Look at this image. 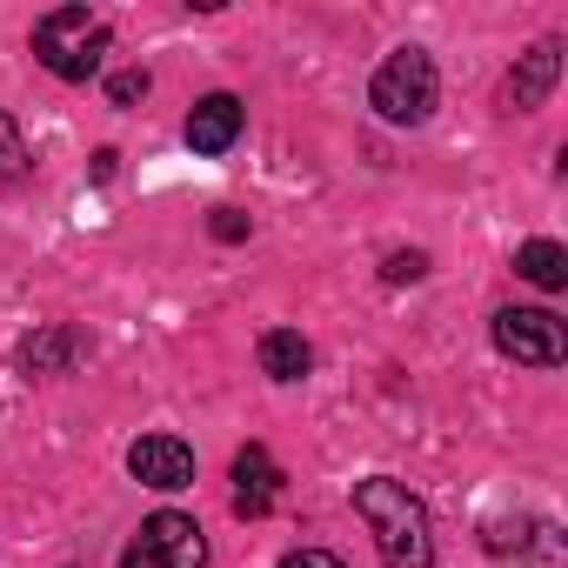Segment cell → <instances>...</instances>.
<instances>
[{
	"instance_id": "cell-8",
	"label": "cell",
	"mask_w": 568,
	"mask_h": 568,
	"mask_svg": "<svg viewBox=\"0 0 568 568\" xmlns=\"http://www.w3.org/2000/svg\"><path fill=\"white\" fill-rule=\"evenodd\" d=\"M561 81V48L555 41H535L521 61H515V74H508V88H501V101L515 108V114H528V108H541L548 101V88Z\"/></svg>"
},
{
	"instance_id": "cell-1",
	"label": "cell",
	"mask_w": 568,
	"mask_h": 568,
	"mask_svg": "<svg viewBox=\"0 0 568 568\" xmlns=\"http://www.w3.org/2000/svg\"><path fill=\"white\" fill-rule=\"evenodd\" d=\"M355 508L375 528V548L388 568H435V528H428L422 495H408V481L368 475V481H355Z\"/></svg>"
},
{
	"instance_id": "cell-6",
	"label": "cell",
	"mask_w": 568,
	"mask_h": 568,
	"mask_svg": "<svg viewBox=\"0 0 568 568\" xmlns=\"http://www.w3.org/2000/svg\"><path fill=\"white\" fill-rule=\"evenodd\" d=\"M128 468H134V481H141V488L174 495V488H187V481H194V448H187V442H174V435H141V442L128 448Z\"/></svg>"
},
{
	"instance_id": "cell-19",
	"label": "cell",
	"mask_w": 568,
	"mask_h": 568,
	"mask_svg": "<svg viewBox=\"0 0 568 568\" xmlns=\"http://www.w3.org/2000/svg\"><path fill=\"white\" fill-rule=\"evenodd\" d=\"M114 161H121V154H114V148H101V154L88 161V174H94V181H114Z\"/></svg>"
},
{
	"instance_id": "cell-18",
	"label": "cell",
	"mask_w": 568,
	"mask_h": 568,
	"mask_svg": "<svg viewBox=\"0 0 568 568\" xmlns=\"http://www.w3.org/2000/svg\"><path fill=\"white\" fill-rule=\"evenodd\" d=\"M281 568H342V561H335L328 548H295L288 561H281Z\"/></svg>"
},
{
	"instance_id": "cell-15",
	"label": "cell",
	"mask_w": 568,
	"mask_h": 568,
	"mask_svg": "<svg viewBox=\"0 0 568 568\" xmlns=\"http://www.w3.org/2000/svg\"><path fill=\"white\" fill-rule=\"evenodd\" d=\"M141 94H148V68H121V74L108 81V101H114V108H134Z\"/></svg>"
},
{
	"instance_id": "cell-5",
	"label": "cell",
	"mask_w": 568,
	"mask_h": 568,
	"mask_svg": "<svg viewBox=\"0 0 568 568\" xmlns=\"http://www.w3.org/2000/svg\"><path fill=\"white\" fill-rule=\"evenodd\" d=\"M495 348L521 368H555L568 342H561V322L548 308H501L495 315Z\"/></svg>"
},
{
	"instance_id": "cell-13",
	"label": "cell",
	"mask_w": 568,
	"mask_h": 568,
	"mask_svg": "<svg viewBox=\"0 0 568 568\" xmlns=\"http://www.w3.org/2000/svg\"><path fill=\"white\" fill-rule=\"evenodd\" d=\"M21 181H28V141L14 114H0V187H21Z\"/></svg>"
},
{
	"instance_id": "cell-10",
	"label": "cell",
	"mask_w": 568,
	"mask_h": 568,
	"mask_svg": "<svg viewBox=\"0 0 568 568\" xmlns=\"http://www.w3.org/2000/svg\"><path fill=\"white\" fill-rule=\"evenodd\" d=\"M308 368H315L308 335H295V328H267V335H261V375H274V382H302Z\"/></svg>"
},
{
	"instance_id": "cell-12",
	"label": "cell",
	"mask_w": 568,
	"mask_h": 568,
	"mask_svg": "<svg viewBox=\"0 0 568 568\" xmlns=\"http://www.w3.org/2000/svg\"><path fill=\"white\" fill-rule=\"evenodd\" d=\"M515 274L535 281L541 295H561V288H568V254H561L555 241H521V247H515Z\"/></svg>"
},
{
	"instance_id": "cell-11",
	"label": "cell",
	"mask_w": 568,
	"mask_h": 568,
	"mask_svg": "<svg viewBox=\"0 0 568 568\" xmlns=\"http://www.w3.org/2000/svg\"><path fill=\"white\" fill-rule=\"evenodd\" d=\"M81 355V335L74 328H41L21 342V375H68Z\"/></svg>"
},
{
	"instance_id": "cell-16",
	"label": "cell",
	"mask_w": 568,
	"mask_h": 568,
	"mask_svg": "<svg viewBox=\"0 0 568 568\" xmlns=\"http://www.w3.org/2000/svg\"><path fill=\"white\" fill-rule=\"evenodd\" d=\"M528 535H535V521H495V528H488V555H508V548L521 555Z\"/></svg>"
},
{
	"instance_id": "cell-14",
	"label": "cell",
	"mask_w": 568,
	"mask_h": 568,
	"mask_svg": "<svg viewBox=\"0 0 568 568\" xmlns=\"http://www.w3.org/2000/svg\"><path fill=\"white\" fill-rule=\"evenodd\" d=\"M428 274V254L422 247H395L388 261H382V281H388V288H402V281H422Z\"/></svg>"
},
{
	"instance_id": "cell-3",
	"label": "cell",
	"mask_w": 568,
	"mask_h": 568,
	"mask_svg": "<svg viewBox=\"0 0 568 568\" xmlns=\"http://www.w3.org/2000/svg\"><path fill=\"white\" fill-rule=\"evenodd\" d=\"M435 101H442V81H435V61H428L422 48L388 54V61L375 68V81H368V108H375L388 128H422V121L435 114Z\"/></svg>"
},
{
	"instance_id": "cell-4",
	"label": "cell",
	"mask_w": 568,
	"mask_h": 568,
	"mask_svg": "<svg viewBox=\"0 0 568 568\" xmlns=\"http://www.w3.org/2000/svg\"><path fill=\"white\" fill-rule=\"evenodd\" d=\"M201 561H207V535L194 515H174V508L148 515L141 535L121 548V568H201Z\"/></svg>"
},
{
	"instance_id": "cell-7",
	"label": "cell",
	"mask_w": 568,
	"mask_h": 568,
	"mask_svg": "<svg viewBox=\"0 0 568 568\" xmlns=\"http://www.w3.org/2000/svg\"><path fill=\"white\" fill-rule=\"evenodd\" d=\"M274 495H281V468H274V455H267L261 442H247V448L234 455V515L261 521V515L274 508Z\"/></svg>"
},
{
	"instance_id": "cell-9",
	"label": "cell",
	"mask_w": 568,
	"mask_h": 568,
	"mask_svg": "<svg viewBox=\"0 0 568 568\" xmlns=\"http://www.w3.org/2000/svg\"><path fill=\"white\" fill-rule=\"evenodd\" d=\"M241 141V101L234 94H207L194 114H187V148L194 154H227Z\"/></svg>"
},
{
	"instance_id": "cell-2",
	"label": "cell",
	"mask_w": 568,
	"mask_h": 568,
	"mask_svg": "<svg viewBox=\"0 0 568 568\" xmlns=\"http://www.w3.org/2000/svg\"><path fill=\"white\" fill-rule=\"evenodd\" d=\"M108 48H114V34H108V21L88 14V8H54V14L34 21V61H41L54 81H94L101 61H108Z\"/></svg>"
},
{
	"instance_id": "cell-17",
	"label": "cell",
	"mask_w": 568,
	"mask_h": 568,
	"mask_svg": "<svg viewBox=\"0 0 568 568\" xmlns=\"http://www.w3.org/2000/svg\"><path fill=\"white\" fill-rule=\"evenodd\" d=\"M207 234H214V241H247V214H241V207H214Z\"/></svg>"
}]
</instances>
